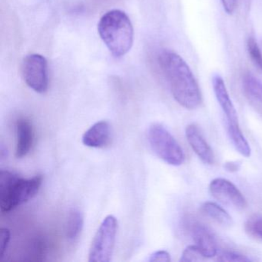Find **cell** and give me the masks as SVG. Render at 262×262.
<instances>
[{"label": "cell", "instance_id": "obj_11", "mask_svg": "<svg viewBox=\"0 0 262 262\" xmlns=\"http://www.w3.org/2000/svg\"><path fill=\"white\" fill-rule=\"evenodd\" d=\"M111 137V128L106 121L96 122L82 136V142L90 148H103L108 145Z\"/></svg>", "mask_w": 262, "mask_h": 262}, {"label": "cell", "instance_id": "obj_2", "mask_svg": "<svg viewBox=\"0 0 262 262\" xmlns=\"http://www.w3.org/2000/svg\"><path fill=\"white\" fill-rule=\"evenodd\" d=\"M101 39L115 57L128 53L134 42V30L125 12L113 10L102 16L98 25Z\"/></svg>", "mask_w": 262, "mask_h": 262}, {"label": "cell", "instance_id": "obj_7", "mask_svg": "<svg viewBox=\"0 0 262 262\" xmlns=\"http://www.w3.org/2000/svg\"><path fill=\"white\" fill-rule=\"evenodd\" d=\"M209 191L214 199L225 205L237 209H243L246 207V199L242 193L232 182L227 179L219 178L211 181Z\"/></svg>", "mask_w": 262, "mask_h": 262}, {"label": "cell", "instance_id": "obj_5", "mask_svg": "<svg viewBox=\"0 0 262 262\" xmlns=\"http://www.w3.org/2000/svg\"><path fill=\"white\" fill-rule=\"evenodd\" d=\"M118 231V221L108 215L95 234L89 254L90 262H110L113 257Z\"/></svg>", "mask_w": 262, "mask_h": 262}, {"label": "cell", "instance_id": "obj_18", "mask_svg": "<svg viewBox=\"0 0 262 262\" xmlns=\"http://www.w3.org/2000/svg\"><path fill=\"white\" fill-rule=\"evenodd\" d=\"M248 51L251 60L256 64L257 67L262 70V53L256 39L250 37L247 43Z\"/></svg>", "mask_w": 262, "mask_h": 262}, {"label": "cell", "instance_id": "obj_14", "mask_svg": "<svg viewBox=\"0 0 262 262\" xmlns=\"http://www.w3.org/2000/svg\"><path fill=\"white\" fill-rule=\"evenodd\" d=\"M84 219L82 213L77 208L70 210L66 224V234L70 241L77 240L83 228Z\"/></svg>", "mask_w": 262, "mask_h": 262}, {"label": "cell", "instance_id": "obj_21", "mask_svg": "<svg viewBox=\"0 0 262 262\" xmlns=\"http://www.w3.org/2000/svg\"><path fill=\"white\" fill-rule=\"evenodd\" d=\"M149 262H170L171 256L166 251H158L152 253L148 257Z\"/></svg>", "mask_w": 262, "mask_h": 262}, {"label": "cell", "instance_id": "obj_10", "mask_svg": "<svg viewBox=\"0 0 262 262\" xmlns=\"http://www.w3.org/2000/svg\"><path fill=\"white\" fill-rule=\"evenodd\" d=\"M191 236L196 246L200 249L206 258L217 254V246L212 232L202 224H194L191 228Z\"/></svg>", "mask_w": 262, "mask_h": 262}, {"label": "cell", "instance_id": "obj_19", "mask_svg": "<svg viewBox=\"0 0 262 262\" xmlns=\"http://www.w3.org/2000/svg\"><path fill=\"white\" fill-rule=\"evenodd\" d=\"M217 260L222 262H248L251 259L247 256L231 251H224L217 256Z\"/></svg>", "mask_w": 262, "mask_h": 262}, {"label": "cell", "instance_id": "obj_24", "mask_svg": "<svg viewBox=\"0 0 262 262\" xmlns=\"http://www.w3.org/2000/svg\"><path fill=\"white\" fill-rule=\"evenodd\" d=\"M241 166H242V162L239 161H231V162H227L224 165L225 169L229 172H235V171H238L240 169Z\"/></svg>", "mask_w": 262, "mask_h": 262}, {"label": "cell", "instance_id": "obj_23", "mask_svg": "<svg viewBox=\"0 0 262 262\" xmlns=\"http://www.w3.org/2000/svg\"><path fill=\"white\" fill-rule=\"evenodd\" d=\"M224 10L228 14H232L236 8L237 0H221Z\"/></svg>", "mask_w": 262, "mask_h": 262}, {"label": "cell", "instance_id": "obj_8", "mask_svg": "<svg viewBox=\"0 0 262 262\" xmlns=\"http://www.w3.org/2000/svg\"><path fill=\"white\" fill-rule=\"evenodd\" d=\"M212 85L216 99L226 116L228 127L239 126L237 111L230 98L226 85L222 76L214 75L212 78Z\"/></svg>", "mask_w": 262, "mask_h": 262}, {"label": "cell", "instance_id": "obj_9", "mask_svg": "<svg viewBox=\"0 0 262 262\" xmlns=\"http://www.w3.org/2000/svg\"><path fill=\"white\" fill-rule=\"evenodd\" d=\"M185 136L190 146L199 159L204 163L212 165L214 162V152L198 126L194 124L188 125L185 128Z\"/></svg>", "mask_w": 262, "mask_h": 262}, {"label": "cell", "instance_id": "obj_12", "mask_svg": "<svg viewBox=\"0 0 262 262\" xmlns=\"http://www.w3.org/2000/svg\"><path fill=\"white\" fill-rule=\"evenodd\" d=\"M16 134H17V142H16V157L22 159L27 156L34 140L33 128L30 121L27 119H20L16 124Z\"/></svg>", "mask_w": 262, "mask_h": 262}, {"label": "cell", "instance_id": "obj_3", "mask_svg": "<svg viewBox=\"0 0 262 262\" xmlns=\"http://www.w3.org/2000/svg\"><path fill=\"white\" fill-rule=\"evenodd\" d=\"M42 176L23 179L18 174L2 170L0 172V210L7 213L26 203L39 192Z\"/></svg>", "mask_w": 262, "mask_h": 262}, {"label": "cell", "instance_id": "obj_17", "mask_svg": "<svg viewBox=\"0 0 262 262\" xmlns=\"http://www.w3.org/2000/svg\"><path fill=\"white\" fill-rule=\"evenodd\" d=\"M206 257L202 254L199 248L196 245H190L187 247L181 256L180 261L182 262H194L204 261Z\"/></svg>", "mask_w": 262, "mask_h": 262}, {"label": "cell", "instance_id": "obj_13", "mask_svg": "<svg viewBox=\"0 0 262 262\" xmlns=\"http://www.w3.org/2000/svg\"><path fill=\"white\" fill-rule=\"evenodd\" d=\"M245 96L251 104L262 113V82L248 73L242 81Z\"/></svg>", "mask_w": 262, "mask_h": 262}, {"label": "cell", "instance_id": "obj_15", "mask_svg": "<svg viewBox=\"0 0 262 262\" xmlns=\"http://www.w3.org/2000/svg\"><path fill=\"white\" fill-rule=\"evenodd\" d=\"M201 210L207 217L223 226H231L233 224L231 215L217 204L211 202H205L202 205Z\"/></svg>", "mask_w": 262, "mask_h": 262}, {"label": "cell", "instance_id": "obj_4", "mask_svg": "<svg viewBox=\"0 0 262 262\" xmlns=\"http://www.w3.org/2000/svg\"><path fill=\"white\" fill-rule=\"evenodd\" d=\"M148 141L156 156L168 165L179 166L185 162V153L182 147L161 124H152L148 128Z\"/></svg>", "mask_w": 262, "mask_h": 262}, {"label": "cell", "instance_id": "obj_6", "mask_svg": "<svg viewBox=\"0 0 262 262\" xmlns=\"http://www.w3.org/2000/svg\"><path fill=\"white\" fill-rule=\"evenodd\" d=\"M22 74L27 85L38 93H44L49 87L48 63L44 56L30 54L24 58Z\"/></svg>", "mask_w": 262, "mask_h": 262}, {"label": "cell", "instance_id": "obj_1", "mask_svg": "<svg viewBox=\"0 0 262 262\" xmlns=\"http://www.w3.org/2000/svg\"><path fill=\"white\" fill-rule=\"evenodd\" d=\"M159 62L178 103L187 110L198 108L202 102V94L186 62L177 53L165 50L159 55Z\"/></svg>", "mask_w": 262, "mask_h": 262}, {"label": "cell", "instance_id": "obj_22", "mask_svg": "<svg viewBox=\"0 0 262 262\" xmlns=\"http://www.w3.org/2000/svg\"><path fill=\"white\" fill-rule=\"evenodd\" d=\"M250 230L262 238V217H255L249 223Z\"/></svg>", "mask_w": 262, "mask_h": 262}, {"label": "cell", "instance_id": "obj_20", "mask_svg": "<svg viewBox=\"0 0 262 262\" xmlns=\"http://www.w3.org/2000/svg\"><path fill=\"white\" fill-rule=\"evenodd\" d=\"M0 237H1V245H0V257H4L6 251L8 248L10 241V231L8 228H2L0 230Z\"/></svg>", "mask_w": 262, "mask_h": 262}, {"label": "cell", "instance_id": "obj_16", "mask_svg": "<svg viewBox=\"0 0 262 262\" xmlns=\"http://www.w3.org/2000/svg\"><path fill=\"white\" fill-rule=\"evenodd\" d=\"M228 133L231 142L238 153L245 157H250L251 147L241 130L240 126L228 127Z\"/></svg>", "mask_w": 262, "mask_h": 262}]
</instances>
